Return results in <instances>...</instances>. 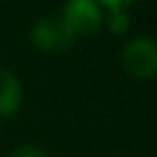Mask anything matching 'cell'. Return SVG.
Returning a JSON list of instances; mask_svg holds the SVG:
<instances>
[{
  "label": "cell",
  "instance_id": "cell-1",
  "mask_svg": "<svg viewBox=\"0 0 157 157\" xmlns=\"http://www.w3.org/2000/svg\"><path fill=\"white\" fill-rule=\"evenodd\" d=\"M121 65L125 73L138 80L157 75V41L146 35L129 39L121 50Z\"/></svg>",
  "mask_w": 157,
  "mask_h": 157
},
{
  "label": "cell",
  "instance_id": "cell-2",
  "mask_svg": "<svg viewBox=\"0 0 157 157\" xmlns=\"http://www.w3.org/2000/svg\"><path fill=\"white\" fill-rule=\"evenodd\" d=\"M30 41L37 50L45 54H65L75 43L60 15H43L30 28Z\"/></svg>",
  "mask_w": 157,
  "mask_h": 157
},
{
  "label": "cell",
  "instance_id": "cell-3",
  "mask_svg": "<svg viewBox=\"0 0 157 157\" xmlns=\"http://www.w3.org/2000/svg\"><path fill=\"white\" fill-rule=\"evenodd\" d=\"M60 17L75 39L95 37L103 26V9L93 0H69L60 11Z\"/></svg>",
  "mask_w": 157,
  "mask_h": 157
},
{
  "label": "cell",
  "instance_id": "cell-4",
  "mask_svg": "<svg viewBox=\"0 0 157 157\" xmlns=\"http://www.w3.org/2000/svg\"><path fill=\"white\" fill-rule=\"evenodd\" d=\"M24 101V90L22 82L17 75L5 67H0V118L13 116Z\"/></svg>",
  "mask_w": 157,
  "mask_h": 157
},
{
  "label": "cell",
  "instance_id": "cell-5",
  "mask_svg": "<svg viewBox=\"0 0 157 157\" xmlns=\"http://www.w3.org/2000/svg\"><path fill=\"white\" fill-rule=\"evenodd\" d=\"M103 9V20L112 35H125L129 30V13L131 2H99Z\"/></svg>",
  "mask_w": 157,
  "mask_h": 157
},
{
  "label": "cell",
  "instance_id": "cell-6",
  "mask_svg": "<svg viewBox=\"0 0 157 157\" xmlns=\"http://www.w3.org/2000/svg\"><path fill=\"white\" fill-rule=\"evenodd\" d=\"M11 157H48V153L35 144H22L11 153Z\"/></svg>",
  "mask_w": 157,
  "mask_h": 157
}]
</instances>
